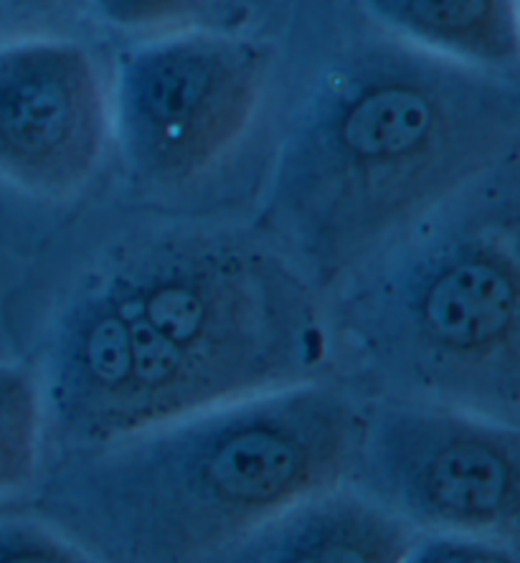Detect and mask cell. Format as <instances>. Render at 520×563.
<instances>
[{
    "label": "cell",
    "instance_id": "6da1fadb",
    "mask_svg": "<svg viewBox=\"0 0 520 563\" xmlns=\"http://www.w3.org/2000/svg\"><path fill=\"white\" fill-rule=\"evenodd\" d=\"M506 74L403 41L351 48L318 74L272 180V219L323 279L374 260L516 157Z\"/></svg>",
    "mask_w": 520,
    "mask_h": 563
},
{
    "label": "cell",
    "instance_id": "7a4b0ae2",
    "mask_svg": "<svg viewBox=\"0 0 520 563\" xmlns=\"http://www.w3.org/2000/svg\"><path fill=\"white\" fill-rule=\"evenodd\" d=\"M366 413L323 386H292L104 444L54 490L85 549L120 561L234 553L295 505L358 470Z\"/></svg>",
    "mask_w": 520,
    "mask_h": 563
},
{
    "label": "cell",
    "instance_id": "3957f363",
    "mask_svg": "<svg viewBox=\"0 0 520 563\" xmlns=\"http://www.w3.org/2000/svg\"><path fill=\"white\" fill-rule=\"evenodd\" d=\"M396 262L356 305L386 371L444 407L518 424L520 277L513 234L477 223Z\"/></svg>",
    "mask_w": 520,
    "mask_h": 563
},
{
    "label": "cell",
    "instance_id": "277c9868",
    "mask_svg": "<svg viewBox=\"0 0 520 563\" xmlns=\"http://www.w3.org/2000/svg\"><path fill=\"white\" fill-rule=\"evenodd\" d=\"M269 77V46L236 33L188 29L128 48L110 104L132 176L161 188L209 176L252 130Z\"/></svg>",
    "mask_w": 520,
    "mask_h": 563
},
{
    "label": "cell",
    "instance_id": "5b68a950",
    "mask_svg": "<svg viewBox=\"0 0 520 563\" xmlns=\"http://www.w3.org/2000/svg\"><path fill=\"white\" fill-rule=\"evenodd\" d=\"M239 401L147 322L118 277L64 314L52 353V404L66 434L112 444Z\"/></svg>",
    "mask_w": 520,
    "mask_h": 563
},
{
    "label": "cell",
    "instance_id": "8992f818",
    "mask_svg": "<svg viewBox=\"0 0 520 563\" xmlns=\"http://www.w3.org/2000/svg\"><path fill=\"white\" fill-rule=\"evenodd\" d=\"M358 467L384 505L432 533L518 543V424L455 407L366 417Z\"/></svg>",
    "mask_w": 520,
    "mask_h": 563
},
{
    "label": "cell",
    "instance_id": "52a82bcc",
    "mask_svg": "<svg viewBox=\"0 0 520 563\" xmlns=\"http://www.w3.org/2000/svg\"><path fill=\"white\" fill-rule=\"evenodd\" d=\"M140 314L234 399L277 384L300 347V302L252 256L193 246L114 275Z\"/></svg>",
    "mask_w": 520,
    "mask_h": 563
},
{
    "label": "cell",
    "instance_id": "ba28073f",
    "mask_svg": "<svg viewBox=\"0 0 520 563\" xmlns=\"http://www.w3.org/2000/svg\"><path fill=\"white\" fill-rule=\"evenodd\" d=\"M112 140V104L77 41L0 44V178L44 198L87 188Z\"/></svg>",
    "mask_w": 520,
    "mask_h": 563
},
{
    "label": "cell",
    "instance_id": "9c48e42d",
    "mask_svg": "<svg viewBox=\"0 0 520 563\" xmlns=\"http://www.w3.org/2000/svg\"><path fill=\"white\" fill-rule=\"evenodd\" d=\"M417 536L376 498L333 487L295 505L231 553L259 563H403Z\"/></svg>",
    "mask_w": 520,
    "mask_h": 563
},
{
    "label": "cell",
    "instance_id": "30bf717a",
    "mask_svg": "<svg viewBox=\"0 0 520 563\" xmlns=\"http://www.w3.org/2000/svg\"><path fill=\"white\" fill-rule=\"evenodd\" d=\"M361 5L403 44L473 69L516 71L518 0H361Z\"/></svg>",
    "mask_w": 520,
    "mask_h": 563
},
{
    "label": "cell",
    "instance_id": "8fae6325",
    "mask_svg": "<svg viewBox=\"0 0 520 563\" xmlns=\"http://www.w3.org/2000/svg\"><path fill=\"white\" fill-rule=\"evenodd\" d=\"M44 437V399L26 368L0 366V498L33 483Z\"/></svg>",
    "mask_w": 520,
    "mask_h": 563
},
{
    "label": "cell",
    "instance_id": "7c38bea8",
    "mask_svg": "<svg viewBox=\"0 0 520 563\" xmlns=\"http://www.w3.org/2000/svg\"><path fill=\"white\" fill-rule=\"evenodd\" d=\"M107 26L143 33V36H163L188 29H201L198 23L226 5V0H89Z\"/></svg>",
    "mask_w": 520,
    "mask_h": 563
},
{
    "label": "cell",
    "instance_id": "4fadbf2b",
    "mask_svg": "<svg viewBox=\"0 0 520 563\" xmlns=\"http://www.w3.org/2000/svg\"><path fill=\"white\" fill-rule=\"evenodd\" d=\"M79 563L92 561L87 549L69 541L56 528L29 523V520H5L0 523V563Z\"/></svg>",
    "mask_w": 520,
    "mask_h": 563
},
{
    "label": "cell",
    "instance_id": "5bb4252c",
    "mask_svg": "<svg viewBox=\"0 0 520 563\" xmlns=\"http://www.w3.org/2000/svg\"><path fill=\"white\" fill-rule=\"evenodd\" d=\"M419 563H516V545L462 533H432L419 538L409 553Z\"/></svg>",
    "mask_w": 520,
    "mask_h": 563
},
{
    "label": "cell",
    "instance_id": "9a60e30c",
    "mask_svg": "<svg viewBox=\"0 0 520 563\" xmlns=\"http://www.w3.org/2000/svg\"><path fill=\"white\" fill-rule=\"evenodd\" d=\"M3 3L15 13L26 15H41V13H54L64 8L69 0H3Z\"/></svg>",
    "mask_w": 520,
    "mask_h": 563
}]
</instances>
